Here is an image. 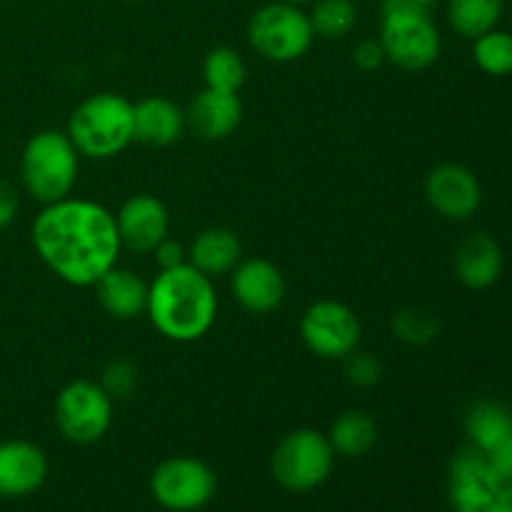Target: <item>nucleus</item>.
Listing matches in <instances>:
<instances>
[{"instance_id":"obj_26","label":"nucleus","mask_w":512,"mask_h":512,"mask_svg":"<svg viewBox=\"0 0 512 512\" xmlns=\"http://www.w3.org/2000/svg\"><path fill=\"white\" fill-rule=\"evenodd\" d=\"M473 58L478 68L488 75H510L512 73V33L505 30H488L475 38Z\"/></svg>"},{"instance_id":"obj_12","label":"nucleus","mask_w":512,"mask_h":512,"mask_svg":"<svg viewBox=\"0 0 512 512\" xmlns=\"http://www.w3.org/2000/svg\"><path fill=\"white\" fill-rule=\"evenodd\" d=\"M430 208L448 220H468L483 203V190L473 170L458 163H443L425 178Z\"/></svg>"},{"instance_id":"obj_20","label":"nucleus","mask_w":512,"mask_h":512,"mask_svg":"<svg viewBox=\"0 0 512 512\" xmlns=\"http://www.w3.org/2000/svg\"><path fill=\"white\" fill-rule=\"evenodd\" d=\"M240 260H243V245L238 235L228 228L203 230L195 235L188 250V263L208 278L233 273Z\"/></svg>"},{"instance_id":"obj_30","label":"nucleus","mask_w":512,"mask_h":512,"mask_svg":"<svg viewBox=\"0 0 512 512\" xmlns=\"http://www.w3.org/2000/svg\"><path fill=\"white\" fill-rule=\"evenodd\" d=\"M353 63L358 65L360 70H365V73H370V70H378L380 65L388 63V58H385L383 43H380V40H375V38L360 40V43L355 45V50H353Z\"/></svg>"},{"instance_id":"obj_8","label":"nucleus","mask_w":512,"mask_h":512,"mask_svg":"<svg viewBox=\"0 0 512 512\" xmlns=\"http://www.w3.org/2000/svg\"><path fill=\"white\" fill-rule=\"evenodd\" d=\"M448 495L455 512H512V485L475 448L460 450L450 460Z\"/></svg>"},{"instance_id":"obj_28","label":"nucleus","mask_w":512,"mask_h":512,"mask_svg":"<svg viewBox=\"0 0 512 512\" xmlns=\"http://www.w3.org/2000/svg\"><path fill=\"white\" fill-rule=\"evenodd\" d=\"M345 378L350 385H358V388H373L375 383L383 375V365L375 358L373 353H360L358 348L350 355H345Z\"/></svg>"},{"instance_id":"obj_10","label":"nucleus","mask_w":512,"mask_h":512,"mask_svg":"<svg viewBox=\"0 0 512 512\" xmlns=\"http://www.w3.org/2000/svg\"><path fill=\"white\" fill-rule=\"evenodd\" d=\"M215 488H218V478H215L213 470L203 460L190 458V455L163 460L150 475L153 498L165 510L173 512H193L205 508L213 500Z\"/></svg>"},{"instance_id":"obj_24","label":"nucleus","mask_w":512,"mask_h":512,"mask_svg":"<svg viewBox=\"0 0 512 512\" xmlns=\"http://www.w3.org/2000/svg\"><path fill=\"white\" fill-rule=\"evenodd\" d=\"M203 78L208 88L225 90V93H238L248 78V65L238 50L228 45H218L210 50L203 60Z\"/></svg>"},{"instance_id":"obj_17","label":"nucleus","mask_w":512,"mask_h":512,"mask_svg":"<svg viewBox=\"0 0 512 512\" xmlns=\"http://www.w3.org/2000/svg\"><path fill=\"white\" fill-rule=\"evenodd\" d=\"M185 113L173 100L150 95L133 105V140L150 145V148H165L183 138Z\"/></svg>"},{"instance_id":"obj_33","label":"nucleus","mask_w":512,"mask_h":512,"mask_svg":"<svg viewBox=\"0 0 512 512\" xmlns=\"http://www.w3.org/2000/svg\"><path fill=\"white\" fill-rule=\"evenodd\" d=\"M490 465H493L495 473L505 480V483L512 485V435L505 443H500L498 448L488 453Z\"/></svg>"},{"instance_id":"obj_32","label":"nucleus","mask_w":512,"mask_h":512,"mask_svg":"<svg viewBox=\"0 0 512 512\" xmlns=\"http://www.w3.org/2000/svg\"><path fill=\"white\" fill-rule=\"evenodd\" d=\"M18 208V190H15L8 180H0V230L8 228V225L13 223L15 215H18Z\"/></svg>"},{"instance_id":"obj_6","label":"nucleus","mask_w":512,"mask_h":512,"mask_svg":"<svg viewBox=\"0 0 512 512\" xmlns=\"http://www.w3.org/2000/svg\"><path fill=\"white\" fill-rule=\"evenodd\" d=\"M250 48L270 63H293L313 45L315 33L300 5L275 0L253 13L248 23Z\"/></svg>"},{"instance_id":"obj_11","label":"nucleus","mask_w":512,"mask_h":512,"mask_svg":"<svg viewBox=\"0 0 512 512\" xmlns=\"http://www.w3.org/2000/svg\"><path fill=\"white\" fill-rule=\"evenodd\" d=\"M305 348L323 360H343L360 343V320L338 300H318L300 320Z\"/></svg>"},{"instance_id":"obj_18","label":"nucleus","mask_w":512,"mask_h":512,"mask_svg":"<svg viewBox=\"0 0 512 512\" xmlns=\"http://www.w3.org/2000/svg\"><path fill=\"white\" fill-rule=\"evenodd\" d=\"M93 288L95 295H98L100 308L115 320H133L148 308V285L133 270L115 265Z\"/></svg>"},{"instance_id":"obj_19","label":"nucleus","mask_w":512,"mask_h":512,"mask_svg":"<svg viewBox=\"0 0 512 512\" xmlns=\"http://www.w3.org/2000/svg\"><path fill=\"white\" fill-rule=\"evenodd\" d=\"M455 273L465 288H490L503 273V250L490 235H470L455 253Z\"/></svg>"},{"instance_id":"obj_2","label":"nucleus","mask_w":512,"mask_h":512,"mask_svg":"<svg viewBox=\"0 0 512 512\" xmlns=\"http://www.w3.org/2000/svg\"><path fill=\"white\" fill-rule=\"evenodd\" d=\"M145 315L163 338L173 343H195L213 328L218 315L213 278L190 263L160 270L148 285Z\"/></svg>"},{"instance_id":"obj_5","label":"nucleus","mask_w":512,"mask_h":512,"mask_svg":"<svg viewBox=\"0 0 512 512\" xmlns=\"http://www.w3.org/2000/svg\"><path fill=\"white\" fill-rule=\"evenodd\" d=\"M378 40L383 43L388 63L403 70L430 68L443 48L428 8L413 0H383Z\"/></svg>"},{"instance_id":"obj_31","label":"nucleus","mask_w":512,"mask_h":512,"mask_svg":"<svg viewBox=\"0 0 512 512\" xmlns=\"http://www.w3.org/2000/svg\"><path fill=\"white\" fill-rule=\"evenodd\" d=\"M155 255V263L160 265V270H168V268H178V265L188 263V253L180 243H173L170 238H165L158 248L153 250Z\"/></svg>"},{"instance_id":"obj_4","label":"nucleus","mask_w":512,"mask_h":512,"mask_svg":"<svg viewBox=\"0 0 512 512\" xmlns=\"http://www.w3.org/2000/svg\"><path fill=\"white\" fill-rule=\"evenodd\" d=\"M78 170L80 153L68 133H60V130L35 133L20 155V180H23L25 193L43 205L70 198Z\"/></svg>"},{"instance_id":"obj_27","label":"nucleus","mask_w":512,"mask_h":512,"mask_svg":"<svg viewBox=\"0 0 512 512\" xmlns=\"http://www.w3.org/2000/svg\"><path fill=\"white\" fill-rule=\"evenodd\" d=\"M393 333L398 335L403 343L425 345L438 335V320L420 308L400 310L393 318Z\"/></svg>"},{"instance_id":"obj_7","label":"nucleus","mask_w":512,"mask_h":512,"mask_svg":"<svg viewBox=\"0 0 512 512\" xmlns=\"http://www.w3.org/2000/svg\"><path fill=\"white\" fill-rule=\"evenodd\" d=\"M335 450L328 435L313 428H300L285 435L273 450L270 470L273 478L290 493H308L330 478Z\"/></svg>"},{"instance_id":"obj_13","label":"nucleus","mask_w":512,"mask_h":512,"mask_svg":"<svg viewBox=\"0 0 512 512\" xmlns=\"http://www.w3.org/2000/svg\"><path fill=\"white\" fill-rule=\"evenodd\" d=\"M123 248L135 253H153L170 233V213L155 195L140 193L125 200L115 215Z\"/></svg>"},{"instance_id":"obj_15","label":"nucleus","mask_w":512,"mask_h":512,"mask_svg":"<svg viewBox=\"0 0 512 512\" xmlns=\"http://www.w3.org/2000/svg\"><path fill=\"white\" fill-rule=\"evenodd\" d=\"M48 478V458L28 440L0 443V498H25Z\"/></svg>"},{"instance_id":"obj_14","label":"nucleus","mask_w":512,"mask_h":512,"mask_svg":"<svg viewBox=\"0 0 512 512\" xmlns=\"http://www.w3.org/2000/svg\"><path fill=\"white\" fill-rule=\"evenodd\" d=\"M235 300L253 315H268L285 300V278L278 265L265 258L240 260L230 280Z\"/></svg>"},{"instance_id":"obj_23","label":"nucleus","mask_w":512,"mask_h":512,"mask_svg":"<svg viewBox=\"0 0 512 512\" xmlns=\"http://www.w3.org/2000/svg\"><path fill=\"white\" fill-rule=\"evenodd\" d=\"M505 0H448V23L463 38H480L500 23Z\"/></svg>"},{"instance_id":"obj_21","label":"nucleus","mask_w":512,"mask_h":512,"mask_svg":"<svg viewBox=\"0 0 512 512\" xmlns=\"http://www.w3.org/2000/svg\"><path fill=\"white\" fill-rule=\"evenodd\" d=\"M465 435L470 440V448L488 455L490 450L498 448L500 443L512 435V413L503 403L495 400H480L470 405L465 413Z\"/></svg>"},{"instance_id":"obj_36","label":"nucleus","mask_w":512,"mask_h":512,"mask_svg":"<svg viewBox=\"0 0 512 512\" xmlns=\"http://www.w3.org/2000/svg\"><path fill=\"white\" fill-rule=\"evenodd\" d=\"M125 3H143V0H125Z\"/></svg>"},{"instance_id":"obj_35","label":"nucleus","mask_w":512,"mask_h":512,"mask_svg":"<svg viewBox=\"0 0 512 512\" xmlns=\"http://www.w3.org/2000/svg\"><path fill=\"white\" fill-rule=\"evenodd\" d=\"M285 3H293V5H305V3H313V0H285Z\"/></svg>"},{"instance_id":"obj_1","label":"nucleus","mask_w":512,"mask_h":512,"mask_svg":"<svg viewBox=\"0 0 512 512\" xmlns=\"http://www.w3.org/2000/svg\"><path fill=\"white\" fill-rule=\"evenodd\" d=\"M30 238L40 260L75 288H93L118 265L123 250L115 215L100 203L80 198L45 205L35 215Z\"/></svg>"},{"instance_id":"obj_34","label":"nucleus","mask_w":512,"mask_h":512,"mask_svg":"<svg viewBox=\"0 0 512 512\" xmlns=\"http://www.w3.org/2000/svg\"><path fill=\"white\" fill-rule=\"evenodd\" d=\"M413 3H420V5H425V8H430V5L438 3V0H413Z\"/></svg>"},{"instance_id":"obj_29","label":"nucleus","mask_w":512,"mask_h":512,"mask_svg":"<svg viewBox=\"0 0 512 512\" xmlns=\"http://www.w3.org/2000/svg\"><path fill=\"white\" fill-rule=\"evenodd\" d=\"M100 388H103L113 400L128 398V395L138 388V370H135V365H130L128 360H115V363H110L108 368L103 370Z\"/></svg>"},{"instance_id":"obj_16","label":"nucleus","mask_w":512,"mask_h":512,"mask_svg":"<svg viewBox=\"0 0 512 512\" xmlns=\"http://www.w3.org/2000/svg\"><path fill=\"white\" fill-rule=\"evenodd\" d=\"M243 120V103L238 93H225L205 85L185 113V125L200 140H225L238 130Z\"/></svg>"},{"instance_id":"obj_25","label":"nucleus","mask_w":512,"mask_h":512,"mask_svg":"<svg viewBox=\"0 0 512 512\" xmlns=\"http://www.w3.org/2000/svg\"><path fill=\"white\" fill-rule=\"evenodd\" d=\"M313 33L325 40L345 38L358 23V8L353 0H313L308 13Z\"/></svg>"},{"instance_id":"obj_3","label":"nucleus","mask_w":512,"mask_h":512,"mask_svg":"<svg viewBox=\"0 0 512 512\" xmlns=\"http://www.w3.org/2000/svg\"><path fill=\"white\" fill-rule=\"evenodd\" d=\"M65 133L85 158H115L133 143V103L115 93L90 95L73 110Z\"/></svg>"},{"instance_id":"obj_22","label":"nucleus","mask_w":512,"mask_h":512,"mask_svg":"<svg viewBox=\"0 0 512 512\" xmlns=\"http://www.w3.org/2000/svg\"><path fill=\"white\" fill-rule=\"evenodd\" d=\"M328 440L338 455L360 458V455L370 453L373 445L378 443V425L363 410H348V413L338 415L335 423L330 425Z\"/></svg>"},{"instance_id":"obj_9","label":"nucleus","mask_w":512,"mask_h":512,"mask_svg":"<svg viewBox=\"0 0 512 512\" xmlns=\"http://www.w3.org/2000/svg\"><path fill=\"white\" fill-rule=\"evenodd\" d=\"M113 423V398L93 380H73L55 398V425L75 445L98 443Z\"/></svg>"}]
</instances>
